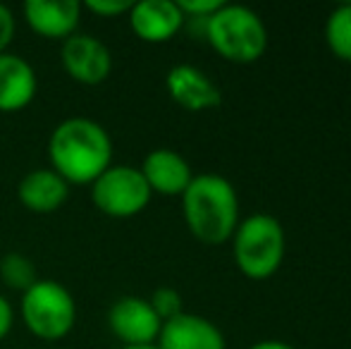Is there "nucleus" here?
Here are the masks:
<instances>
[{
    "instance_id": "nucleus-24",
    "label": "nucleus",
    "mask_w": 351,
    "mask_h": 349,
    "mask_svg": "<svg viewBox=\"0 0 351 349\" xmlns=\"http://www.w3.org/2000/svg\"><path fill=\"white\" fill-rule=\"evenodd\" d=\"M122 349H158L156 345H143V347H122Z\"/></svg>"
},
{
    "instance_id": "nucleus-23",
    "label": "nucleus",
    "mask_w": 351,
    "mask_h": 349,
    "mask_svg": "<svg viewBox=\"0 0 351 349\" xmlns=\"http://www.w3.org/2000/svg\"><path fill=\"white\" fill-rule=\"evenodd\" d=\"M249 349H294V347L287 345V342H280V340H263V342H256V345Z\"/></svg>"
},
{
    "instance_id": "nucleus-12",
    "label": "nucleus",
    "mask_w": 351,
    "mask_h": 349,
    "mask_svg": "<svg viewBox=\"0 0 351 349\" xmlns=\"http://www.w3.org/2000/svg\"><path fill=\"white\" fill-rule=\"evenodd\" d=\"M141 175L151 191H158L162 196L184 194L189 182L194 180L191 168L177 151L172 149H156L143 158Z\"/></svg>"
},
{
    "instance_id": "nucleus-2",
    "label": "nucleus",
    "mask_w": 351,
    "mask_h": 349,
    "mask_svg": "<svg viewBox=\"0 0 351 349\" xmlns=\"http://www.w3.org/2000/svg\"><path fill=\"white\" fill-rule=\"evenodd\" d=\"M184 220L191 234L206 244H222L239 225L237 191L220 175H194L182 194Z\"/></svg>"
},
{
    "instance_id": "nucleus-7",
    "label": "nucleus",
    "mask_w": 351,
    "mask_h": 349,
    "mask_svg": "<svg viewBox=\"0 0 351 349\" xmlns=\"http://www.w3.org/2000/svg\"><path fill=\"white\" fill-rule=\"evenodd\" d=\"M110 330L125 342V347L153 345L160 335L162 321L156 316L151 304L139 297H122L108 311Z\"/></svg>"
},
{
    "instance_id": "nucleus-1",
    "label": "nucleus",
    "mask_w": 351,
    "mask_h": 349,
    "mask_svg": "<svg viewBox=\"0 0 351 349\" xmlns=\"http://www.w3.org/2000/svg\"><path fill=\"white\" fill-rule=\"evenodd\" d=\"M53 170L65 182L93 184L112 158V141L98 122L88 117H70L53 130L48 141Z\"/></svg>"
},
{
    "instance_id": "nucleus-11",
    "label": "nucleus",
    "mask_w": 351,
    "mask_h": 349,
    "mask_svg": "<svg viewBox=\"0 0 351 349\" xmlns=\"http://www.w3.org/2000/svg\"><path fill=\"white\" fill-rule=\"evenodd\" d=\"M167 93L172 101L180 103L186 110H210L222 103V93L199 67L194 65H177L165 77Z\"/></svg>"
},
{
    "instance_id": "nucleus-5",
    "label": "nucleus",
    "mask_w": 351,
    "mask_h": 349,
    "mask_svg": "<svg viewBox=\"0 0 351 349\" xmlns=\"http://www.w3.org/2000/svg\"><path fill=\"white\" fill-rule=\"evenodd\" d=\"M22 316L36 337L60 340L77 321V306L65 285L56 280H36L22 294Z\"/></svg>"
},
{
    "instance_id": "nucleus-13",
    "label": "nucleus",
    "mask_w": 351,
    "mask_h": 349,
    "mask_svg": "<svg viewBox=\"0 0 351 349\" xmlns=\"http://www.w3.org/2000/svg\"><path fill=\"white\" fill-rule=\"evenodd\" d=\"M77 0H29L24 5V17L29 27L46 38H70L79 27Z\"/></svg>"
},
{
    "instance_id": "nucleus-19",
    "label": "nucleus",
    "mask_w": 351,
    "mask_h": 349,
    "mask_svg": "<svg viewBox=\"0 0 351 349\" xmlns=\"http://www.w3.org/2000/svg\"><path fill=\"white\" fill-rule=\"evenodd\" d=\"M222 5L225 3H220V0H177V8L182 10L184 19H208Z\"/></svg>"
},
{
    "instance_id": "nucleus-14",
    "label": "nucleus",
    "mask_w": 351,
    "mask_h": 349,
    "mask_svg": "<svg viewBox=\"0 0 351 349\" xmlns=\"http://www.w3.org/2000/svg\"><path fill=\"white\" fill-rule=\"evenodd\" d=\"M36 96V75L24 58L0 53V110H22Z\"/></svg>"
},
{
    "instance_id": "nucleus-6",
    "label": "nucleus",
    "mask_w": 351,
    "mask_h": 349,
    "mask_svg": "<svg viewBox=\"0 0 351 349\" xmlns=\"http://www.w3.org/2000/svg\"><path fill=\"white\" fill-rule=\"evenodd\" d=\"M151 186L141 170L132 165H110L91 186V199L98 210L110 218H132L151 201Z\"/></svg>"
},
{
    "instance_id": "nucleus-21",
    "label": "nucleus",
    "mask_w": 351,
    "mask_h": 349,
    "mask_svg": "<svg viewBox=\"0 0 351 349\" xmlns=\"http://www.w3.org/2000/svg\"><path fill=\"white\" fill-rule=\"evenodd\" d=\"M14 36V17L5 5H0V53H5L8 43Z\"/></svg>"
},
{
    "instance_id": "nucleus-9",
    "label": "nucleus",
    "mask_w": 351,
    "mask_h": 349,
    "mask_svg": "<svg viewBox=\"0 0 351 349\" xmlns=\"http://www.w3.org/2000/svg\"><path fill=\"white\" fill-rule=\"evenodd\" d=\"M158 349H225L220 328L204 316L180 313L162 323Z\"/></svg>"
},
{
    "instance_id": "nucleus-10",
    "label": "nucleus",
    "mask_w": 351,
    "mask_h": 349,
    "mask_svg": "<svg viewBox=\"0 0 351 349\" xmlns=\"http://www.w3.org/2000/svg\"><path fill=\"white\" fill-rule=\"evenodd\" d=\"M130 24L143 41L162 43L184 27V14L175 0H141L132 5Z\"/></svg>"
},
{
    "instance_id": "nucleus-3",
    "label": "nucleus",
    "mask_w": 351,
    "mask_h": 349,
    "mask_svg": "<svg viewBox=\"0 0 351 349\" xmlns=\"http://www.w3.org/2000/svg\"><path fill=\"white\" fill-rule=\"evenodd\" d=\"M204 34L225 60L239 65L256 62L268 48L263 19L244 5H222L206 19Z\"/></svg>"
},
{
    "instance_id": "nucleus-18",
    "label": "nucleus",
    "mask_w": 351,
    "mask_h": 349,
    "mask_svg": "<svg viewBox=\"0 0 351 349\" xmlns=\"http://www.w3.org/2000/svg\"><path fill=\"white\" fill-rule=\"evenodd\" d=\"M148 304H151V309L156 311V316L160 318L162 323L180 316V313H184L182 311V294L172 287H158L156 292L151 294Z\"/></svg>"
},
{
    "instance_id": "nucleus-17",
    "label": "nucleus",
    "mask_w": 351,
    "mask_h": 349,
    "mask_svg": "<svg viewBox=\"0 0 351 349\" xmlns=\"http://www.w3.org/2000/svg\"><path fill=\"white\" fill-rule=\"evenodd\" d=\"M0 280L8 285L10 289H19V292H27L34 282H36V268L29 261L24 254L10 252L0 258Z\"/></svg>"
},
{
    "instance_id": "nucleus-16",
    "label": "nucleus",
    "mask_w": 351,
    "mask_h": 349,
    "mask_svg": "<svg viewBox=\"0 0 351 349\" xmlns=\"http://www.w3.org/2000/svg\"><path fill=\"white\" fill-rule=\"evenodd\" d=\"M325 41L335 58L351 62V3L337 5L325 22Z\"/></svg>"
},
{
    "instance_id": "nucleus-8",
    "label": "nucleus",
    "mask_w": 351,
    "mask_h": 349,
    "mask_svg": "<svg viewBox=\"0 0 351 349\" xmlns=\"http://www.w3.org/2000/svg\"><path fill=\"white\" fill-rule=\"evenodd\" d=\"M62 65L79 84H101L112 70V58L106 43L88 34H72L62 43Z\"/></svg>"
},
{
    "instance_id": "nucleus-20",
    "label": "nucleus",
    "mask_w": 351,
    "mask_h": 349,
    "mask_svg": "<svg viewBox=\"0 0 351 349\" xmlns=\"http://www.w3.org/2000/svg\"><path fill=\"white\" fill-rule=\"evenodd\" d=\"M132 5H134L132 0H86V8L101 17H115V14L130 12Z\"/></svg>"
},
{
    "instance_id": "nucleus-4",
    "label": "nucleus",
    "mask_w": 351,
    "mask_h": 349,
    "mask_svg": "<svg viewBox=\"0 0 351 349\" xmlns=\"http://www.w3.org/2000/svg\"><path fill=\"white\" fill-rule=\"evenodd\" d=\"M237 268L251 280H265L275 275L285 258V230L273 215L256 213L237 225L234 234Z\"/></svg>"
},
{
    "instance_id": "nucleus-22",
    "label": "nucleus",
    "mask_w": 351,
    "mask_h": 349,
    "mask_svg": "<svg viewBox=\"0 0 351 349\" xmlns=\"http://www.w3.org/2000/svg\"><path fill=\"white\" fill-rule=\"evenodd\" d=\"M12 306H10L8 299L0 294V340H3L5 335L10 333V328H12Z\"/></svg>"
},
{
    "instance_id": "nucleus-15",
    "label": "nucleus",
    "mask_w": 351,
    "mask_h": 349,
    "mask_svg": "<svg viewBox=\"0 0 351 349\" xmlns=\"http://www.w3.org/2000/svg\"><path fill=\"white\" fill-rule=\"evenodd\" d=\"M19 201L34 213H53L67 201L70 186L56 170L38 168L22 177L17 186Z\"/></svg>"
}]
</instances>
